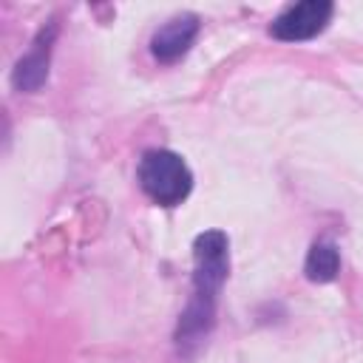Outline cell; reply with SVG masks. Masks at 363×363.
<instances>
[{"mask_svg":"<svg viewBox=\"0 0 363 363\" xmlns=\"http://www.w3.org/2000/svg\"><path fill=\"white\" fill-rule=\"evenodd\" d=\"M230 272V241L221 230H207L193 241V295L182 312L176 343L182 354H190L213 329L216 301Z\"/></svg>","mask_w":363,"mask_h":363,"instance_id":"1","label":"cell"},{"mask_svg":"<svg viewBox=\"0 0 363 363\" xmlns=\"http://www.w3.org/2000/svg\"><path fill=\"white\" fill-rule=\"evenodd\" d=\"M139 184L145 196L162 207H176L190 196L193 176L184 159L173 150H147L139 162Z\"/></svg>","mask_w":363,"mask_h":363,"instance_id":"2","label":"cell"},{"mask_svg":"<svg viewBox=\"0 0 363 363\" xmlns=\"http://www.w3.org/2000/svg\"><path fill=\"white\" fill-rule=\"evenodd\" d=\"M332 17V3L326 0H303V3H295L289 9H284L272 26H269V34L275 40H284V43H298V40H309L315 34H320L326 28Z\"/></svg>","mask_w":363,"mask_h":363,"instance_id":"3","label":"cell"},{"mask_svg":"<svg viewBox=\"0 0 363 363\" xmlns=\"http://www.w3.org/2000/svg\"><path fill=\"white\" fill-rule=\"evenodd\" d=\"M199 34V17L196 14H179L173 20H167L150 40V54L159 62H176L179 57L187 54V48L193 45Z\"/></svg>","mask_w":363,"mask_h":363,"instance_id":"4","label":"cell"},{"mask_svg":"<svg viewBox=\"0 0 363 363\" xmlns=\"http://www.w3.org/2000/svg\"><path fill=\"white\" fill-rule=\"evenodd\" d=\"M57 37V26L48 23V28H43L31 45V51L17 62L14 74H11V82L17 91H37L45 77H48V57H51V43Z\"/></svg>","mask_w":363,"mask_h":363,"instance_id":"5","label":"cell"},{"mask_svg":"<svg viewBox=\"0 0 363 363\" xmlns=\"http://www.w3.org/2000/svg\"><path fill=\"white\" fill-rule=\"evenodd\" d=\"M303 272L309 281L315 284H329L337 278L340 272V252L332 241H318L312 244L309 255H306V264H303Z\"/></svg>","mask_w":363,"mask_h":363,"instance_id":"6","label":"cell"}]
</instances>
